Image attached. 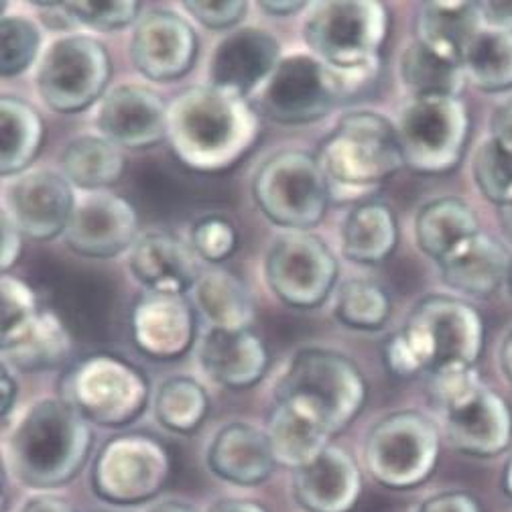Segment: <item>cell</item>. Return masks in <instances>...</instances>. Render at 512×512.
Listing matches in <instances>:
<instances>
[{
  "label": "cell",
  "mask_w": 512,
  "mask_h": 512,
  "mask_svg": "<svg viewBox=\"0 0 512 512\" xmlns=\"http://www.w3.org/2000/svg\"><path fill=\"white\" fill-rule=\"evenodd\" d=\"M210 470L236 486H259L277 468L267 431L248 423L222 427L208 450Z\"/></svg>",
  "instance_id": "obj_23"
},
{
  "label": "cell",
  "mask_w": 512,
  "mask_h": 512,
  "mask_svg": "<svg viewBox=\"0 0 512 512\" xmlns=\"http://www.w3.org/2000/svg\"><path fill=\"white\" fill-rule=\"evenodd\" d=\"M61 167L72 183L84 189H100L122 177L126 161L120 147L112 141L104 137H82L63 151Z\"/></svg>",
  "instance_id": "obj_36"
},
{
  "label": "cell",
  "mask_w": 512,
  "mask_h": 512,
  "mask_svg": "<svg viewBox=\"0 0 512 512\" xmlns=\"http://www.w3.org/2000/svg\"><path fill=\"white\" fill-rule=\"evenodd\" d=\"M417 512H482L480 500L464 490L439 492L421 502Z\"/></svg>",
  "instance_id": "obj_45"
},
{
  "label": "cell",
  "mask_w": 512,
  "mask_h": 512,
  "mask_svg": "<svg viewBox=\"0 0 512 512\" xmlns=\"http://www.w3.org/2000/svg\"><path fill=\"white\" fill-rule=\"evenodd\" d=\"M200 362L222 387L242 391L265 376L269 354L263 340L250 330L212 328L200 344Z\"/></svg>",
  "instance_id": "obj_24"
},
{
  "label": "cell",
  "mask_w": 512,
  "mask_h": 512,
  "mask_svg": "<svg viewBox=\"0 0 512 512\" xmlns=\"http://www.w3.org/2000/svg\"><path fill=\"white\" fill-rule=\"evenodd\" d=\"M0 387H3V417H9L17 399V382L13 380L9 366H3V380H0Z\"/></svg>",
  "instance_id": "obj_52"
},
{
  "label": "cell",
  "mask_w": 512,
  "mask_h": 512,
  "mask_svg": "<svg viewBox=\"0 0 512 512\" xmlns=\"http://www.w3.org/2000/svg\"><path fill=\"white\" fill-rule=\"evenodd\" d=\"M500 368L506 376V380L512 384V332L504 338L500 346Z\"/></svg>",
  "instance_id": "obj_54"
},
{
  "label": "cell",
  "mask_w": 512,
  "mask_h": 512,
  "mask_svg": "<svg viewBox=\"0 0 512 512\" xmlns=\"http://www.w3.org/2000/svg\"><path fill=\"white\" fill-rule=\"evenodd\" d=\"M198 37L191 25L171 11L147 13L133 35V61L153 82L185 76L196 61Z\"/></svg>",
  "instance_id": "obj_16"
},
{
  "label": "cell",
  "mask_w": 512,
  "mask_h": 512,
  "mask_svg": "<svg viewBox=\"0 0 512 512\" xmlns=\"http://www.w3.org/2000/svg\"><path fill=\"white\" fill-rule=\"evenodd\" d=\"M506 287H508V291H510V295H512V256H510L508 271H506Z\"/></svg>",
  "instance_id": "obj_58"
},
{
  "label": "cell",
  "mask_w": 512,
  "mask_h": 512,
  "mask_svg": "<svg viewBox=\"0 0 512 512\" xmlns=\"http://www.w3.org/2000/svg\"><path fill=\"white\" fill-rule=\"evenodd\" d=\"M429 395L441 413L447 439L476 458L502 454L512 439V413L502 397L478 378L474 366L431 372Z\"/></svg>",
  "instance_id": "obj_4"
},
{
  "label": "cell",
  "mask_w": 512,
  "mask_h": 512,
  "mask_svg": "<svg viewBox=\"0 0 512 512\" xmlns=\"http://www.w3.org/2000/svg\"><path fill=\"white\" fill-rule=\"evenodd\" d=\"M480 13L486 27L512 33V3H480Z\"/></svg>",
  "instance_id": "obj_49"
},
{
  "label": "cell",
  "mask_w": 512,
  "mask_h": 512,
  "mask_svg": "<svg viewBox=\"0 0 512 512\" xmlns=\"http://www.w3.org/2000/svg\"><path fill=\"white\" fill-rule=\"evenodd\" d=\"M210 409L208 393L194 378L175 376L161 384L155 399L157 421L173 433H194Z\"/></svg>",
  "instance_id": "obj_37"
},
{
  "label": "cell",
  "mask_w": 512,
  "mask_h": 512,
  "mask_svg": "<svg viewBox=\"0 0 512 512\" xmlns=\"http://www.w3.org/2000/svg\"><path fill=\"white\" fill-rule=\"evenodd\" d=\"M478 232L482 230L474 210L458 198L429 202L415 220L417 244L437 265Z\"/></svg>",
  "instance_id": "obj_30"
},
{
  "label": "cell",
  "mask_w": 512,
  "mask_h": 512,
  "mask_svg": "<svg viewBox=\"0 0 512 512\" xmlns=\"http://www.w3.org/2000/svg\"><path fill=\"white\" fill-rule=\"evenodd\" d=\"M281 63L279 41L261 29H240L228 35L210 61L212 86L246 96L261 82L267 84Z\"/></svg>",
  "instance_id": "obj_21"
},
{
  "label": "cell",
  "mask_w": 512,
  "mask_h": 512,
  "mask_svg": "<svg viewBox=\"0 0 512 512\" xmlns=\"http://www.w3.org/2000/svg\"><path fill=\"white\" fill-rule=\"evenodd\" d=\"M474 181L480 194L498 208L512 202V155L496 141L486 139L474 153Z\"/></svg>",
  "instance_id": "obj_39"
},
{
  "label": "cell",
  "mask_w": 512,
  "mask_h": 512,
  "mask_svg": "<svg viewBox=\"0 0 512 512\" xmlns=\"http://www.w3.org/2000/svg\"><path fill=\"white\" fill-rule=\"evenodd\" d=\"M0 33H3V76L11 78L31 66L41 37L37 27L25 17H5Z\"/></svg>",
  "instance_id": "obj_40"
},
{
  "label": "cell",
  "mask_w": 512,
  "mask_h": 512,
  "mask_svg": "<svg viewBox=\"0 0 512 512\" xmlns=\"http://www.w3.org/2000/svg\"><path fill=\"white\" fill-rule=\"evenodd\" d=\"M183 9L210 29H226L236 25L248 13V3H242V0H218V3L214 0H187Z\"/></svg>",
  "instance_id": "obj_43"
},
{
  "label": "cell",
  "mask_w": 512,
  "mask_h": 512,
  "mask_svg": "<svg viewBox=\"0 0 512 512\" xmlns=\"http://www.w3.org/2000/svg\"><path fill=\"white\" fill-rule=\"evenodd\" d=\"M147 512H198V508H194L187 502H181V500H163V502L153 504Z\"/></svg>",
  "instance_id": "obj_55"
},
{
  "label": "cell",
  "mask_w": 512,
  "mask_h": 512,
  "mask_svg": "<svg viewBox=\"0 0 512 512\" xmlns=\"http://www.w3.org/2000/svg\"><path fill=\"white\" fill-rule=\"evenodd\" d=\"M293 492L307 512H352L362 494L360 468L346 450L330 445L295 472Z\"/></svg>",
  "instance_id": "obj_22"
},
{
  "label": "cell",
  "mask_w": 512,
  "mask_h": 512,
  "mask_svg": "<svg viewBox=\"0 0 512 512\" xmlns=\"http://www.w3.org/2000/svg\"><path fill=\"white\" fill-rule=\"evenodd\" d=\"M389 27V11L380 3L334 0L311 7L303 33L317 59L330 68L354 70L380 63Z\"/></svg>",
  "instance_id": "obj_6"
},
{
  "label": "cell",
  "mask_w": 512,
  "mask_h": 512,
  "mask_svg": "<svg viewBox=\"0 0 512 512\" xmlns=\"http://www.w3.org/2000/svg\"><path fill=\"white\" fill-rule=\"evenodd\" d=\"M384 362H387L389 370L401 378H409L421 372L413 352L409 350L407 342L403 340L401 334L393 336L387 346H384Z\"/></svg>",
  "instance_id": "obj_46"
},
{
  "label": "cell",
  "mask_w": 512,
  "mask_h": 512,
  "mask_svg": "<svg viewBox=\"0 0 512 512\" xmlns=\"http://www.w3.org/2000/svg\"><path fill=\"white\" fill-rule=\"evenodd\" d=\"M490 139L512 155V100L500 104L490 118Z\"/></svg>",
  "instance_id": "obj_47"
},
{
  "label": "cell",
  "mask_w": 512,
  "mask_h": 512,
  "mask_svg": "<svg viewBox=\"0 0 512 512\" xmlns=\"http://www.w3.org/2000/svg\"><path fill=\"white\" fill-rule=\"evenodd\" d=\"M338 102L342 100L334 70L311 55L283 59L261 94L263 112L281 124L315 122Z\"/></svg>",
  "instance_id": "obj_15"
},
{
  "label": "cell",
  "mask_w": 512,
  "mask_h": 512,
  "mask_svg": "<svg viewBox=\"0 0 512 512\" xmlns=\"http://www.w3.org/2000/svg\"><path fill=\"white\" fill-rule=\"evenodd\" d=\"M421 372L474 366L484 348L480 313L462 299L431 295L415 305L401 332Z\"/></svg>",
  "instance_id": "obj_8"
},
{
  "label": "cell",
  "mask_w": 512,
  "mask_h": 512,
  "mask_svg": "<svg viewBox=\"0 0 512 512\" xmlns=\"http://www.w3.org/2000/svg\"><path fill=\"white\" fill-rule=\"evenodd\" d=\"M317 163L330 194H370L405 165L397 126L376 112H348L319 147Z\"/></svg>",
  "instance_id": "obj_3"
},
{
  "label": "cell",
  "mask_w": 512,
  "mask_h": 512,
  "mask_svg": "<svg viewBox=\"0 0 512 512\" xmlns=\"http://www.w3.org/2000/svg\"><path fill=\"white\" fill-rule=\"evenodd\" d=\"M510 256L488 234L478 232L439 263L445 285L472 297H490L506 283Z\"/></svg>",
  "instance_id": "obj_28"
},
{
  "label": "cell",
  "mask_w": 512,
  "mask_h": 512,
  "mask_svg": "<svg viewBox=\"0 0 512 512\" xmlns=\"http://www.w3.org/2000/svg\"><path fill=\"white\" fill-rule=\"evenodd\" d=\"M208 512H271L267 506L244 498H224L214 502Z\"/></svg>",
  "instance_id": "obj_51"
},
{
  "label": "cell",
  "mask_w": 512,
  "mask_h": 512,
  "mask_svg": "<svg viewBox=\"0 0 512 512\" xmlns=\"http://www.w3.org/2000/svg\"><path fill=\"white\" fill-rule=\"evenodd\" d=\"M74 210L70 183L51 171L29 173L9 189L7 214L21 234L33 240H49L66 232Z\"/></svg>",
  "instance_id": "obj_17"
},
{
  "label": "cell",
  "mask_w": 512,
  "mask_h": 512,
  "mask_svg": "<svg viewBox=\"0 0 512 512\" xmlns=\"http://www.w3.org/2000/svg\"><path fill=\"white\" fill-rule=\"evenodd\" d=\"M252 196L271 222L305 232L322 222L332 194L317 159L301 151H283L256 171Z\"/></svg>",
  "instance_id": "obj_10"
},
{
  "label": "cell",
  "mask_w": 512,
  "mask_h": 512,
  "mask_svg": "<svg viewBox=\"0 0 512 512\" xmlns=\"http://www.w3.org/2000/svg\"><path fill=\"white\" fill-rule=\"evenodd\" d=\"M399 226L393 210L368 202L350 212L342 228L346 259L358 265H380L395 252Z\"/></svg>",
  "instance_id": "obj_31"
},
{
  "label": "cell",
  "mask_w": 512,
  "mask_h": 512,
  "mask_svg": "<svg viewBox=\"0 0 512 512\" xmlns=\"http://www.w3.org/2000/svg\"><path fill=\"white\" fill-rule=\"evenodd\" d=\"M191 240H194V248L204 261L222 263L236 250L238 234L228 220L212 216L196 224Z\"/></svg>",
  "instance_id": "obj_42"
},
{
  "label": "cell",
  "mask_w": 512,
  "mask_h": 512,
  "mask_svg": "<svg viewBox=\"0 0 512 512\" xmlns=\"http://www.w3.org/2000/svg\"><path fill=\"white\" fill-rule=\"evenodd\" d=\"M267 435L277 466L295 472L322 456L332 439L322 419L291 401H277Z\"/></svg>",
  "instance_id": "obj_27"
},
{
  "label": "cell",
  "mask_w": 512,
  "mask_h": 512,
  "mask_svg": "<svg viewBox=\"0 0 512 512\" xmlns=\"http://www.w3.org/2000/svg\"><path fill=\"white\" fill-rule=\"evenodd\" d=\"M169 476L171 458L161 441L143 433L118 435L94 462L92 488L104 502L131 506L155 498Z\"/></svg>",
  "instance_id": "obj_12"
},
{
  "label": "cell",
  "mask_w": 512,
  "mask_h": 512,
  "mask_svg": "<svg viewBox=\"0 0 512 512\" xmlns=\"http://www.w3.org/2000/svg\"><path fill=\"white\" fill-rule=\"evenodd\" d=\"M482 29L484 21L476 3H427L417 21L419 41L460 66L468 45Z\"/></svg>",
  "instance_id": "obj_29"
},
{
  "label": "cell",
  "mask_w": 512,
  "mask_h": 512,
  "mask_svg": "<svg viewBox=\"0 0 512 512\" xmlns=\"http://www.w3.org/2000/svg\"><path fill=\"white\" fill-rule=\"evenodd\" d=\"M110 76L112 63L104 43L88 35H72L47 49L37 74V88L49 108L72 114L98 100Z\"/></svg>",
  "instance_id": "obj_13"
},
{
  "label": "cell",
  "mask_w": 512,
  "mask_h": 512,
  "mask_svg": "<svg viewBox=\"0 0 512 512\" xmlns=\"http://www.w3.org/2000/svg\"><path fill=\"white\" fill-rule=\"evenodd\" d=\"M131 271L147 291L181 295L198 283L196 256L171 234L151 232L131 252Z\"/></svg>",
  "instance_id": "obj_25"
},
{
  "label": "cell",
  "mask_w": 512,
  "mask_h": 512,
  "mask_svg": "<svg viewBox=\"0 0 512 512\" xmlns=\"http://www.w3.org/2000/svg\"><path fill=\"white\" fill-rule=\"evenodd\" d=\"M366 380L346 356L309 348L295 354L277 382V401H291L322 419L330 435L344 431L364 409Z\"/></svg>",
  "instance_id": "obj_5"
},
{
  "label": "cell",
  "mask_w": 512,
  "mask_h": 512,
  "mask_svg": "<svg viewBox=\"0 0 512 512\" xmlns=\"http://www.w3.org/2000/svg\"><path fill=\"white\" fill-rule=\"evenodd\" d=\"M72 19L82 25H88L98 31H114L122 29L137 21L141 13V3H66Z\"/></svg>",
  "instance_id": "obj_41"
},
{
  "label": "cell",
  "mask_w": 512,
  "mask_h": 512,
  "mask_svg": "<svg viewBox=\"0 0 512 512\" xmlns=\"http://www.w3.org/2000/svg\"><path fill=\"white\" fill-rule=\"evenodd\" d=\"M0 124H3V153H0V173L15 175L29 167L43 143V122L33 106L21 98L5 96L0 100Z\"/></svg>",
  "instance_id": "obj_33"
},
{
  "label": "cell",
  "mask_w": 512,
  "mask_h": 512,
  "mask_svg": "<svg viewBox=\"0 0 512 512\" xmlns=\"http://www.w3.org/2000/svg\"><path fill=\"white\" fill-rule=\"evenodd\" d=\"M0 291H3V330L17 326L39 309L33 289L11 275H3Z\"/></svg>",
  "instance_id": "obj_44"
},
{
  "label": "cell",
  "mask_w": 512,
  "mask_h": 512,
  "mask_svg": "<svg viewBox=\"0 0 512 512\" xmlns=\"http://www.w3.org/2000/svg\"><path fill=\"white\" fill-rule=\"evenodd\" d=\"M462 70L482 92L512 90V33L484 27L468 45Z\"/></svg>",
  "instance_id": "obj_35"
},
{
  "label": "cell",
  "mask_w": 512,
  "mask_h": 512,
  "mask_svg": "<svg viewBox=\"0 0 512 512\" xmlns=\"http://www.w3.org/2000/svg\"><path fill=\"white\" fill-rule=\"evenodd\" d=\"M498 216H500V224L504 228V232L510 236L512 240V202L504 204L498 208Z\"/></svg>",
  "instance_id": "obj_56"
},
{
  "label": "cell",
  "mask_w": 512,
  "mask_h": 512,
  "mask_svg": "<svg viewBox=\"0 0 512 512\" xmlns=\"http://www.w3.org/2000/svg\"><path fill=\"white\" fill-rule=\"evenodd\" d=\"M405 165L423 175L454 171L470 137V114L456 96L411 98L399 118Z\"/></svg>",
  "instance_id": "obj_11"
},
{
  "label": "cell",
  "mask_w": 512,
  "mask_h": 512,
  "mask_svg": "<svg viewBox=\"0 0 512 512\" xmlns=\"http://www.w3.org/2000/svg\"><path fill=\"white\" fill-rule=\"evenodd\" d=\"M441 437L437 425L417 411L382 417L368 433L364 464L384 488L409 490L423 484L437 468Z\"/></svg>",
  "instance_id": "obj_9"
},
{
  "label": "cell",
  "mask_w": 512,
  "mask_h": 512,
  "mask_svg": "<svg viewBox=\"0 0 512 512\" xmlns=\"http://www.w3.org/2000/svg\"><path fill=\"white\" fill-rule=\"evenodd\" d=\"M137 232L139 216L133 204L118 196L100 194L76 206L63 236L74 252L92 259H106L135 246Z\"/></svg>",
  "instance_id": "obj_19"
},
{
  "label": "cell",
  "mask_w": 512,
  "mask_h": 512,
  "mask_svg": "<svg viewBox=\"0 0 512 512\" xmlns=\"http://www.w3.org/2000/svg\"><path fill=\"white\" fill-rule=\"evenodd\" d=\"M90 421L63 399L35 403L15 425L5 445L13 478L35 490L70 484L92 450Z\"/></svg>",
  "instance_id": "obj_2"
},
{
  "label": "cell",
  "mask_w": 512,
  "mask_h": 512,
  "mask_svg": "<svg viewBox=\"0 0 512 512\" xmlns=\"http://www.w3.org/2000/svg\"><path fill=\"white\" fill-rule=\"evenodd\" d=\"M196 336V315L183 295L147 291L133 311V338L155 360L183 356Z\"/></svg>",
  "instance_id": "obj_20"
},
{
  "label": "cell",
  "mask_w": 512,
  "mask_h": 512,
  "mask_svg": "<svg viewBox=\"0 0 512 512\" xmlns=\"http://www.w3.org/2000/svg\"><path fill=\"white\" fill-rule=\"evenodd\" d=\"M502 488L506 492V496L512 500V454L504 466V472H502Z\"/></svg>",
  "instance_id": "obj_57"
},
{
  "label": "cell",
  "mask_w": 512,
  "mask_h": 512,
  "mask_svg": "<svg viewBox=\"0 0 512 512\" xmlns=\"http://www.w3.org/2000/svg\"><path fill=\"white\" fill-rule=\"evenodd\" d=\"M200 311L218 330H248L254 307L244 283L224 269H210L196 283Z\"/></svg>",
  "instance_id": "obj_32"
},
{
  "label": "cell",
  "mask_w": 512,
  "mask_h": 512,
  "mask_svg": "<svg viewBox=\"0 0 512 512\" xmlns=\"http://www.w3.org/2000/svg\"><path fill=\"white\" fill-rule=\"evenodd\" d=\"M336 315L348 328L378 330L391 317L389 293L370 281H346L338 291Z\"/></svg>",
  "instance_id": "obj_38"
},
{
  "label": "cell",
  "mask_w": 512,
  "mask_h": 512,
  "mask_svg": "<svg viewBox=\"0 0 512 512\" xmlns=\"http://www.w3.org/2000/svg\"><path fill=\"white\" fill-rule=\"evenodd\" d=\"M169 110L163 98L143 86H118L98 110L104 139L126 149H149L167 137Z\"/></svg>",
  "instance_id": "obj_18"
},
{
  "label": "cell",
  "mask_w": 512,
  "mask_h": 512,
  "mask_svg": "<svg viewBox=\"0 0 512 512\" xmlns=\"http://www.w3.org/2000/svg\"><path fill=\"white\" fill-rule=\"evenodd\" d=\"M61 399L90 423L124 427L141 417L149 403L145 374L126 360L94 354L78 362L61 380Z\"/></svg>",
  "instance_id": "obj_7"
},
{
  "label": "cell",
  "mask_w": 512,
  "mask_h": 512,
  "mask_svg": "<svg viewBox=\"0 0 512 512\" xmlns=\"http://www.w3.org/2000/svg\"><path fill=\"white\" fill-rule=\"evenodd\" d=\"M167 137L177 159L202 173L234 167L261 137V118L244 96L216 86L189 88L175 98Z\"/></svg>",
  "instance_id": "obj_1"
},
{
  "label": "cell",
  "mask_w": 512,
  "mask_h": 512,
  "mask_svg": "<svg viewBox=\"0 0 512 512\" xmlns=\"http://www.w3.org/2000/svg\"><path fill=\"white\" fill-rule=\"evenodd\" d=\"M267 281L291 307L322 305L338 279V263L328 244L309 232L281 236L267 256Z\"/></svg>",
  "instance_id": "obj_14"
},
{
  "label": "cell",
  "mask_w": 512,
  "mask_h": 512,
  "mask_svg": "<svg viewBox=\"0 0 512 512\" xmlns=\"http://www.w3.org/2000/svg\"><path fill=\"white\" fill-rule=\"evenodd\" d=\"M21 230L15 226L13 218L9 214L3 216V250H0V267L3 271H9L21 256Z\"/></svg>",
  "instance_id": "obj_48"
},
{
  "label": "cell",
  "mask_w": 512,
  "mask_h": 512,
  "mask_svg": "<svg viewBox=\"0 0 512 512\" xmlns=\"http://www.w3.org/2000/svg\"><path fill=\"white\" fill-rule=\"evenodd\" d=\"M261 9L265 13H271V15H279V17H285V15H293L301 9H305V3L303 0H267V3H261Z\"/></svg>",
  "instance_id": "obj_53"
},
{
  "label": "cell",
  "mask_w": 512,
  "mask_h": 512,
  "mask_svg": "<svg viewBox=\"0 0 512 512\" xmlns=\"http://www.w3.org/2000/svg\"><path fill=\"white\" fill-rule=\"evenodd\" d=\"M70 350L72 340L66 326L55 313L41 307L17 326L3 330V358L9 368H53L66 362Z\"/></svg>",
  "instance_id": "obj_26"
},
{
  "label": "cell",
  "mask_w": 512,
  "mask_h": 512,
  "mask_svg": "<svg viewBox=\"0 0 512 512\" xmlns=\"http://www.w3.org/2000/svg\"><path fill=\"white\" fill-rule=\"evenodd\" d=\"M401 80L411 92V98H458L466 82V74L460 63L445 59L421 41H415L401 55Z\"/></svg>",
  "instance_id": "obj_34"
},
{
  "label": "cell",
  "mask_w": 512,
  "mask_h": 512,
  "mask_svg": "<svg viewBox=\"0 0 512 512\" xmlns=\"http://www.w3.org/2000/svg\"><path fill=\"white\" fill-rule=\"evenodd\" d=\"M17 512H78L68 500L53 494H39L25 500Z\"/></svg>",
  "instance_id": "obj_50"
}]
</instances>
